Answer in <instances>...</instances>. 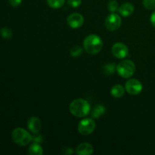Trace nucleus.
<instances>
[{
  "mask_svg": "<svg viewBox=\"0 0 155 155\" xmlns=\"http://www.w3.org/2000/svg\"><path fill=\"white\" fill-rule=\"evenodd\" d=\"M142 4L144 7L148 10L155 9V0H143Z\"/></svg>",
  "mask_w": 155,
  "mask_h": 155,
  "instance_id": "412c9836",
  "label": "nucleus"
},
{
  "mask_svg": "<svg viewBox=\"0 0 155 155\" xmlns=\"http://www.w3.org/2000/svg\"><path fill=\"white\" fill-rule=\"evenodd\" d=\"M12 139L16 145L20 146H26L32 142L33 136L26 130L18 127L12 131Z\"/></svg>",
  "mask_w": 155,
  "mask_h": 155,
  "instance_id": "7ed1b4c3",
  "label": "nucleus"
},
{
  "mask_svg": "<svg viewBox=\"0 0 155 155\" xmlns=\"http://www.w3.org/2000/svg\"><path fill=\"white\" fill-rule=\"evenodd\" d=\"M68 3L73 8H77L82 4V0H68Z\"/></svg>",
  "mask_w": 155,
  "mask_h": 155,
  "instance_id": "4be33fe9",
  "label": "nucleus"
},
{
  "mask_svg": "<svg viewBox=\"0 0 155 155\" xmlns=\"http://www.w3.org/2000/svg\"><path fill=\"white\" fill-rule=\"evenodd\" d=\"M83 49L82 47H80V45H74V46L72 47V48H71V50H70V54H71V55L72 56V57L77 58L81 55V54H83Z\"/></svg>",
  "mask_w": 155,
  "mask_h": 155,
  "instance_id": "a211bd4d",
  "label": "nucleus"
},
{
  "mask_svg": "<svg viewBox=\"0 0 155 155\" xmlns=\"http://www.w3.org/2000/svg\"><path fill=\"white\" fill-rule=\"evenodd\" d=\"M125 88L123 86L119 84H117L115 86H114L113 87L111 88V90H110V94L113 97L117 98H121L125 94Z\"/></svg>",
  "mask_w": 155,
  "mask_h": 155,
  "instance_id": "2eb2a0df",
  "label": "nucleus"
},
{
  "mask_svg": "<svg viewBox=\"0 0 155 155\" xmlns=\"http://www.w3.org/2000/svg\"><path fill=\"white\" fill-rule=\"evenodd\" d=\"M69 110L74 116L80 118L84 117L90 112V104L83 98H77L70 104Z\"/></svg>",
  "mask_w": 155,
  "mask_h": 155,
  "instance_id": "f257e3e1",
  "label": "nucleus"
},
{
  "mask_svg": "<svg viewBox=\"0 0 155 155\" xmlns=\"http://www.w3.org/2000/svg\"><path fill=\"white\" fill-rule=\"evenodd\" d=\"M118 8H119V5L116 0H110L107 3V10L110 13H115L117 11H118Z\"/></svg>",
  "mask_w": 155,
  "mask_h": 155,
  "instance_id": "6ab92c4d",
  "label": "nucleus"
},
{
  "mask_svg": "<svg viewBox=\"0 0 155 155\" xmlns=\"http://www.w3.org/2000/svg\"><path fill=\"white\" fill-rule=\"evenodd\" d=\"M27 127L31 133H33V134H36V133H39L42 128V123L39 117H32L27 121Z\"/></svg>",
  "mask_w": 155,
  "mask_h": 155,
  "instance_id": "9d476101",
  "label": "nucleus"
},
{
  "mask_svg": "<svg viewBox=\"0 0 155 155\" xmlns=\"http://www.w3.org/2000/svg\"><path fill=\"white\" fill-rule=\"evenodd\" d=\"M143 86L137 79H130L126 83L125 89L130 95H137L142 92Z\"/></svg>",
  "mask_w": 155,
  "mask_h": 155,
  "instance_id": "0eeeda50",
  "label": "nucleus"
},
{
  "mask_svg": "<svg viewBox=\"0 0 155 155\" xmlns=\"http://www.w3.org/2000/svg\"><path fill=\"white\" fill-rule=\"evenodd\" d=\"M65 151V152H64V154H73V150L71 148H64V149Z\"/></svg>",
  "mask_w": 155,
  "mask_h": 155,
  "instance_id": "a878e982",
  "label": "nucleus"
},
{
  "mask_svg": "<svg viewBox=\"0 0 155 155\" xmlns=\"http://www.w3.org/2000/svg\"><path fill=\"white\" fill-rule=\"evenodd\" d=\"M8 1L9 4L13 7H18L22 2V0H8Z\"/></svg>",
  "mask_w": 155,
  "mask_h": 155,
  "instance_id": "b1692460",
  "label": "nucleus"
},
{
  "mask_svg": "<svg viewBox=\"0 0 155 155\" xmlns=\"http://www.w3.org/2000/svg\"><path fill=\"white\" fill-rule=\"evenodd\" d=\"M112 54L117 59H124L129 54V48L123 42H116L111 48Z\"/></svg>",
  "mask_w": 155,
  "mask_h": 155,
  "instance_id": "6e6552de",
  "label": "nucleus"
},
{
  "mask_svg": "<svg viewBox=\"0 0 155 155\" xmlns=\"http://www.w3.org/2000/svg\"><path fill=\"white\" fill-rule=\"evenodd\" d=\"M65 0H47V4L50 8L54 9L60 8L64 5Z\"/></svg>",
  "mask_w": 155,
  "mask_h": 155,
  "instance_id": "dca6fc26",
  "label": "nucleus"
},
{
  "mask_svg": "<svg viewBox=\"0 0 155 155\" xmlns=\"http://www.w3.org/2000/svg\"><path fill=\"white\" fill-rule=\"evenodd\" d=\"M117 67L114 63H110L106 64L103 66V72L106 74V75H112L115 72Z\"/></svg>",
  "mask_w": 155,
  "mask_h": 155,
  "instance_id": "f3484780",
  "label": "nucleus"
},
{
  "mask_svg": "<svg viewBox=\"0 0 155 155\" xmlns=\"http://www.w3.org/2000/svg\"><path fill=\"white\" fill-rule=\"evenodd\" d=\"M122 24V19L120 16L116 13H111L106 18L104 25L107 30L110 31H116L120 27Z\"/></svg>",
  "mask_w": 155,
  "mask_h": 155,
  "instance_id": "423d86ee",
  "label": "nucleus"
},
{
  "mask_svg": "<svg viewBox=\"0 0 155 155\" xmlns=\"http://www.w3.org/2000/svg\"><path fill=\"white\" fill-rule=\"evenodd\" d=\"M106 112V108L104 105L101 104H96L92 109V113H91V116L93 119H98L101 117L102 115H104Z\"/></svg>",
  "mask_w": 155,
  "mask_h": 155,
  "instance_id": "ddd939ff",
  "label": "nucleus"
},
{
  "mask_svg": "<svg viewBox=\"0 0 155 155\" xmlns=\"http://www.w3.org/2000/svg\"><path fill=\"white\" fill-rule=\"evenodd\" d=\"M95 122L93 118H85L82 120L78 124V132L83 136H89L92 134L95 130Z\"/></svg>",
  "mask_w": 155,
  "mask_h": 155,
  "instance_id": "39448f33",
  "label": "nucleus"
},
{
  "mask_svg": "<svg viewBox=\"0 0 155 155\" xmlns=\"http://www.w3.org/2000/svg\"><path fill=\"white\" fill-rule=\"evenodd\" d=\"M85 19L83 15L80 13H72L67 18V22L70 27L72 29H78L84 24Z\"/></svg>",
  "mask_w": 155,
  "mask_h": 155,
  "instance_id": "1a4fd4ad",
  "label": "nucleus"
},
{
  "mask_svg": "<svg viewBox=\"0 0 155 155\" xmlns=\"http://www.w3.org/2000/svg\"><path fill=\"white\" fill-rule=\"evenodd\" d=\"M134 5L130 2H124L118 8V12L123 17H129L134 12Z\"/></svg>",
  "mask_w": 155,
  "mask_h": 155,
  "instance_id": "f8f14e48",
  "label": "nucleus"
},
{
  "mask_svg": "<svg viewBox=\"0 0 155 155\" xmlns=\"http://www.w3.org/2000/svg\"><path fill=\"white\" fill-rule=\"evenodd\" d=\"M150 21H151V24H152L153 27H155V11L153 12V13L151 14V18H150Z\"/></svg>",
  "mask_w": 155,
  "mask_h": 155,
  "instance_id": "393cba45",
  "label": "nucleus"
},
{
  "mask_svg": "<svg viewBox=\"0 0 155 155\" xmlns=\"http://www.w3.org/2000/svg\"><path fill=\"white\" fill-rule=\"evenodd\" d=\"M0 33L4 39H10L12 36V31L8 27H2L0 30Z\"/></svg>",
  "mask_w": 155,
  "mask_h": 155,
  "instance_id": "aec40b11",
  "label": "nucleus"
},
{
  "mask_svg": "<svg viewBox=\"0 0 155 155\" xmlns=\"http://www.w3.org/2000/svg\"><path fill=\"white\" fill-rule=\"evenodd\" d=\"M43 153V148L37 142H33L28 148V154L30 155H42Z\"/></svg>",
  "mask_w": 155,
  "mask_h": 155,
  "instance_id": "4468645a",
  "label": "nucleus"
},
{
  "mask_svg": "<svg viewBox=\"0 0 155 155\" xmlns=\"http://www.w3.org/2000/svg\"><path fill=\"white\" fill-rule=\"evenodd\" d=\"M32 142H37V143L40 144L42 142V136L41 135H38V133L35 134L34 136H33V140Z\"/></svg>",
  "mask_w": 155,
  "mask_h": 155,
  "instance_id": "5701e85b",
  "label": "nucleus"
},
{
  "mask_svg": "<svg viewBox=\"0 0 155 155\" xmlns=\"http://www.w3.org/2000/svg\"><path fill=\"white\" fill-rule=\"evenodd\" d=\"M93 147L88 142L80 144L76 148V153L79 155H91L93 154Z\"/></svg>",
  "mask_w": 155,
  "mask_h": 155,
  "instance_id": "9b49d317",
  "label": "nucleus"
},
{
  "mask_svg": "<svg viewBox=\"0 0 155 155\" xmlns=\"http://www.w3.org/2000/svg\"><path fill=\"white\" fill-rule=\"evenodd\" d=\"M103 47V42L98 35L90 34L85 38L83 48L85 51L90 54H96L101 51Z\"/></svg>",
  "mask_w": 155,
  "mask_h": 155,
  "instance_id": "f03ea898",
  "label": "nucleus"
},
{
  "mask_svg": "<svg viewBox=\"0 0 155 155\" xmlns=\"http://www.w3.org/2000/svg\"><path fill=\"white\" fill-rule=\"evenodd\" d=\"M116 71L121 77L129 79L133 77L136 71V65L131 60H124L117 66Z\"/></svg>",
  "mask_w": 155,
  "mask_h": 155,
  "instance_id": "20e7f679",
  "label": "nucleus"
}]
</instances>
